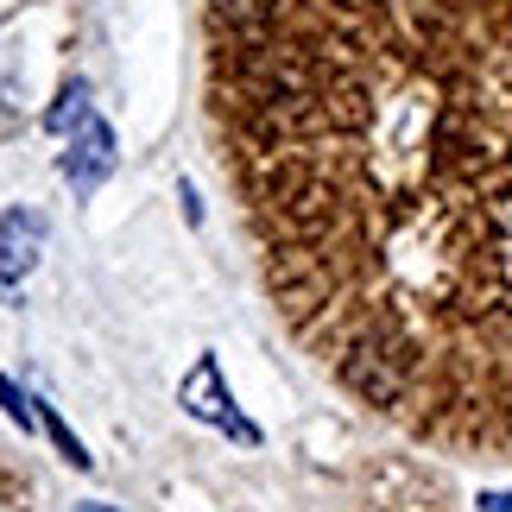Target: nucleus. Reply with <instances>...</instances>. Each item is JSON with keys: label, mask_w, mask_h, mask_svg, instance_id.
I'll return each mask as SVG.
<instances>
[{"label": "nucleus", "mask_w": 512, "mask_h": 512, "mask_svg": "<svg viewBox=\"0 0 512 512\" xmlns=\"http://www.w3.org/2000/svg\"><path fill=\"white\" fill-rule=\"evenodd\" d=\"M177 405H184L190 418H203V424H215V430H228V437H241V443H260V430H253L241 411H234V399L222 392V361H215V354H196L190 380L177 386Z\"/></svg>", "instance_id": "obj_2"}, {"label": "nucleus", "mask_w": 512, "mask_h": 512, "mask_svg": "<svg viewBox=\"0 0 512 512\" xmlns=\"http://www.w3.org/2000/svg\"><path fill=\"white\" fill-rule=\"evenodd\" d=\"M0 405H7V418L26 430V437H32V430H45V411H38V399H26L13 380H0Z\"/></svg>", "instance_id": "obj_6"}, {"label": "nucleus", "mask_w": 512, "mask_h": 512, "mask_svg": "<svg viewBox=\"0 0 512 512\" xmlns=\"http://www.w3.org/2000/svg\"><path fill=\"white\" fill-rule=\"evenodd\" d=\"M209 121L291 336L418 443L512 456V0L209 19Z\"/></svg>", "instance_id": "obj_1"}, {"label": "nucleus", "mask_w": 512, "mask_h": 512, "mask_svg": "<svg viewBox=\"0 0 512 512\" xmlns=\"http://www.w3.org/2000/svg\"><path fill=\"white\" fill-rule=\"evenodd\" d=\"M45 234L51 228H45V215H38V209H7V222H0V304H7L13 285L38 266Z\"/></svg>", "instance_id": "obj_3"}, {"label": "nucleus", "mask_w": 512, "mask_h": 512, "mask_svg": "<svg viewBox=\"0 0 512 512\" xmlns=\"http://www.w3.org/2000/svg\"><path fill=\"white\" fill-rule=\"evenodd\" d=\"M83 121H89V89H83V83H64L57 108L45 114V127H51V133H70V127H83Z\"/></svg>", "instance_id": "obj_5"}, {"label": "nucleus", "mask_w": 512, "mask_h": 512, "mask_svg": "<svg viewBox=\"0 0 512 512\" xmlns=\"http://www.w3.org/2000/svg\"><path fill=\"white\" fill-rule=\"evenodd\" d=\"M481 512H512V487H500V494H481Z\"/></svg>", "instance_id": "obj_7"}, {"label": "nucleus", "mask_w": 512, "mask_h": 512, "mask_svg": "<svg viewBox=\"0 0 512 512\" xmlns=\"http://www.w3.org/2000/svg\"><path fill=\"white\" fill-rule=\"evenodd\" d=\"M108 171H114V133H108V121H95V114H89V121L76 127L70 152H64V184L76 196H95Z\"/></svg>", "instance_id": "obj_4"}, {"label": "nucleus", "mask_w": 512, "mask_h": 512, "mask_svg": "<svg viewBox=\"0 0 512 512\" xmlns=\"http://www.w3.org/2000/svg\"><path fill=\"white\" fill-rule=\"evenodd\" d=\"M83 512H114V506H83Z\"/></svg>", "instance_id": "obj_8"}]
</instances>
